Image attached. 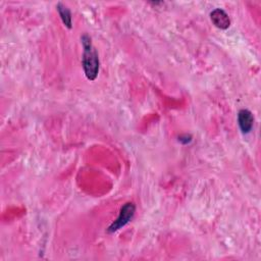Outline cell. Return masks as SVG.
Masks as SVG:
<instances>
[{
  "label": "cell",
  "mask_w": 261,
  "mask_h": 261,
  "mask_svg": "<svg viewBox=\"0 0 261 261\" xmlns=\"http://www.w3.org/2000/svg\"><path fill=\"white\" fill-rule=\"evenodd\" d=\"M210 18L212 23L220 29V30H226L230 25V19L228 14L221 8H215L210 13Z\"/></svg>",
  "instance_id": "3957f363"
},
{
  "label": "cell",
  "mask_w": 261,
  "mask_h": 261,
  "mask_svg": "<svg viewBox=\"0 0 261 261\" xmlns=\"http://www.w3.org/2000/svg\"><path fill=\"white\" fill-rule=\"evenodd\" d=\"M56 9L58 11V14H59L63 24L67 29H71L72 28V19H71V12H70V10L61 2L57 3Z\"/></svg>",
  "instance_id": "5b68a950"
},
{
  "label": "cell",
  "mask_w": 261,
  "mask_h": 261,
  "mask_svg": "<svg viewBox=\"0 0 261 261\" xmlns=\"http://www.w3.org/2000/svg\"><path fill=\"white\" fill-rule=\"evenodd\" d=\"M238 123L243 134H249L254 124L253 113L248 109H241L238 113Z\"/></svg>",
  "instance_id": "277c9868"
},
{
  "label": "cell",
  "mask_w": 261,
  "mask_h": 261,
  "mask_svg": "<svg viewBox=\"0 0 261 261\" xmlns=\"http://www.w3.org/2000/svg\"><path fill=\"white\" fill-rule=\"evenodd\" d=\"M191 140H192L191 136H188V135H186V136H184V137H180V138L178 139V141H179L180 143H182V144H188L189 142H191Z\"/></svg>",
  "instance_id": "8992f818"
},
{
  "label": "cell",
  "mask_w": 261,
  "mask_h": 261,
  "mask_svg": "<svg viewBox=\"0 0 261 261\" xmlns=\"http://www.w3.org/2000/svg\"><path fill=\"white\" fill-rule=\"evenodd\" d=\"M135 212H136V206L134 203L127 202V203L123 204L120 208L117 218L108 226L107 231L109 233H112V232L117 231L124 225H126L133 219Z\"/></svg>",
  "instance_id": "7a4b0ae2"
},
{
  "label": "cell",
  "mask_w": 261,
  "mask_h": 261,
  "mask_svg": "<svg viewBox=\"0 0 261 261\" xmlns=\"http://www.w3.org/2000/svg\"><path fill=\"white\" fill-rule=\"evenodd\" d=\"M81 41H82L83 48H84L82 64H83V69H84L85 75L89 81H95L98 75L99 68H100V61H99L98 53L92 45L91 38L87 34H85L81 37Z\"/></svg>",
  "instance_id": "6da1fadb"
}]
</instances>
